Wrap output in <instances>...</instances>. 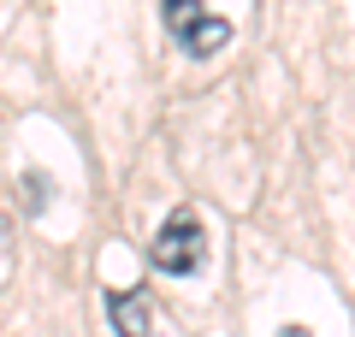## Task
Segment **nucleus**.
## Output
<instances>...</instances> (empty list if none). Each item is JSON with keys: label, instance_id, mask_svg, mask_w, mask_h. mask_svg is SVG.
<instances>
[{"label": "nucleus", "instance_id": "obj_1", "mask_svg": "<svg viewBox=\"0 0 355 337\" xmlns=\"http://www.w3.org/2000/svg\"><path fill=\"white\" fill-rule=\"evenodd\" d=\"M202 254H207V231H202V219L190 207H178L160 225V237L148 243V266L154 273H172V278H190L202 266Z\"/></svg>", "mask_w": 355, "mask_h": 337}, {"label": "nucleus", "instance_id": "obj_2", "mask_svg": "<svg viewBox=\"0 0 355 337\" xmlns=\"http://www.w3.org/2000/svg\"><path fill=\"white\" fill-rule=\"evenodd\" d=\"M166 12V30H172L178 42H184V53H196V60H207V53H219L231 42V18L207 12L202 0H160Z\"/></svg>", "mask_w": 355, "mask_h": 337}, {"label": "nucleus", "instance_id": "obj_3", "mask_svg": "<svg viewBox=\"0 0 355 337\" xmlns=\"http://www.w3.org/2000/svg\"><path fill=\"white\" fill-rule=\"evenodd\" d=\"M107 320L119 337H154V302L142 290H107Z\"/></svg>", "mask_w": 355, "mask_h": 337}]
</instances>
